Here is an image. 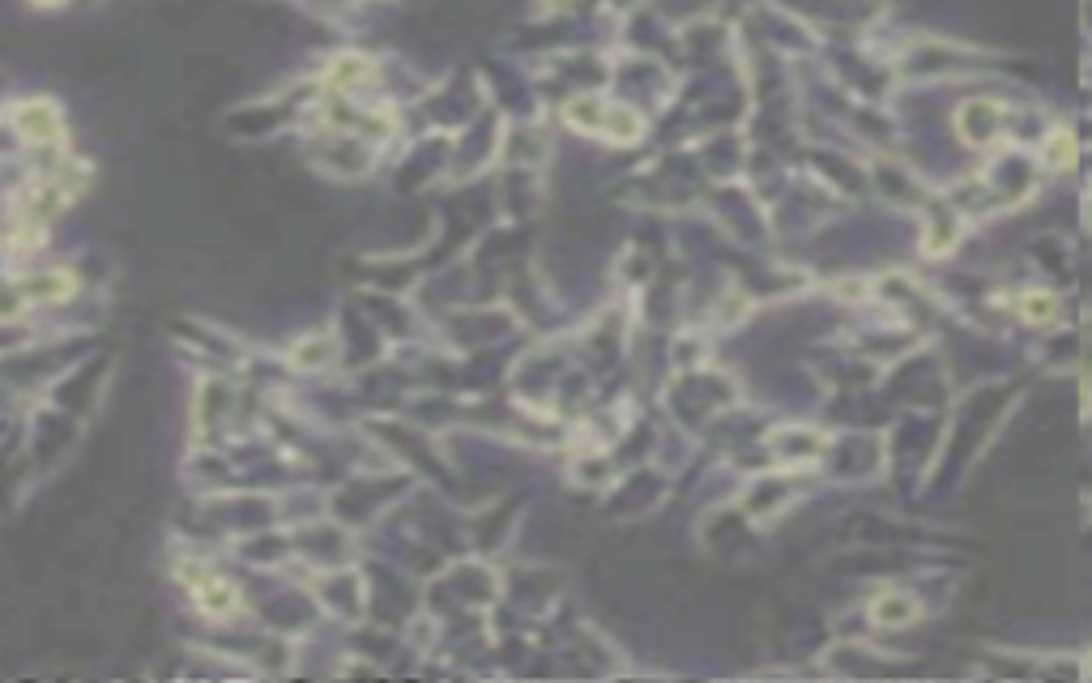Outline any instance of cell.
<instances>
[{
	"instance_id": "obj_1",
	"label": "cell",
	"mask_w": 1092,
	"mask_h": 683,
	"mask_svg": "<svg viewBox=\"0 0 1092 683\" xmlns=\"http://www.w3.org/2000/svg\"><path fill=\"white\" fill-rule=\"evenodd\" d=\"M192 602H197L210 619H235L239 611H244V598H239L235 581L218 577V573H205V577L192 581Z\"/></svg>"
},
{
	"instance_id": "obj_2",
	"label": "cell",
	"mask_w": 1092,
	"mask_h": 683,
	"mask_svg": "<svg viewBox=\"0 0 1092 683\" xmlns=\"http://www.w3.org/2000/svg\"><path fill=\"white\" fill-rule=\"evenodd\" d=\"M13 120H18V129L26 133V141H35V146H43V141H60V120L47 103H26Z\"/></svg>"
},
{
	"instance_id": "obj_3",
	"label": "cell",
	"mask_w": 1092,
	"mask_h": 683,
	"mask_svg": "<svg viewBox=\"0 0 1092 683\" xmlns=\"http://www.w3.org/2000/svg\"><path fill=\"white\" fill-rule=\"evenodd\" d=\"M960 129H965V137L973 141V146H982V141H990L994 133H999V107L994 103H969L965 111H960Z\"/></svg>"
},
{
	"instance_id": "obj_4",
	"label": "cell",
	"mask_w": 1092,
	"mask_h": 683,
	"mask_svg": "<svg viewBox=\"0 0 1092 683\" xmlns=\"http://www.w3.org/2000/svg\"><path fill=\"white\" fill-rule=\"evenodd\" d=\"M367 77H372V60H363V56H337L325 82L329 86H363Z\"/></svg>"
},
{
	"instance_id": "obj_5",
	"label": "cell",
	"mask_w": 1092,
	"mask_h": 683,
	"mask_svg": "<svg viewBox=\"0 0 1092 683\" xmlns=\"http://www.w3.org/2000/svg\"><path fill=\"white\" fill-rule=\"evenodd\" d=\"M1020 316L1029 325H1054L1058 321V299L1046 295V291H1029L1020 299Z\"/></svg>"
},
{
	"instance_id": "obj_6",
	"label": "cell",
	"mask_w": 1092,
	"mask_h": 683,
	"mask_svg": "<svg viewBox=\"0 0 1092 683\" xmlns=\"http://www.w3.org/2000/svg\"><path fill=\"white\" fill-rule=\"evenodd\" d=\"M1046 158H1050V167H1058V171H1071V167H1075V137H1071L1067 124L1050 133V141H1046Z\"/></svg>"
},
{
	"instance_id": "obj_7",
	"label": "cell",
	"mask_w": 1092,
	"mask_h": 683,
	"mask_svg": "<svg viewBox=\"0 0 1092 683\" xmlns=\"http://www.w3.org/2000/svg\"><path fill=\"white\" fill-rule=\"evenodd\" d=\"M602 129L615 137V141H636L640 137V116L628 107H606V124Z\"/></svg>"
},
{
	"instance_id": "obj_8",
	"label": "cell",
	"mask_w": 1092,
	"mask_h": 683,
	"mask_svg": "<svg viewBox=\"0 0 1092 683\" xmlns=\"http://www.w3.org/2000/svg\"><path fill=\"white\" fill-rule=\"evenodd\" d=\"M871 611H875V619H879V624H909V619L918 615V607H913L909 598H901V594H888V598H879Z\"/></svg>"
},
{
	"instance_id": "obj_9",
	"label": "cell",
	"mask_w": 1092,
	"mask_h": 683,
	"mask_svg": "<svg viewBox=\"0 0 1092 683\" xmlns=\"http://www.w3.org/2000/svg\"><path fill=\"white\" fill-rule=\"evenodd\" d=\"M1084 218H1088V227H1092V197H1088V210H1084Z\"/></svg>"
},
{
	"instance_id": "obj_10",
	"label": "cell",
	"mask_w": 1092,
	"mask_h": 683,
	"mask_svg": "<svg viewBox=\"0 0 1092 683\" xmlns=\"http://www.w3.org/2000/svg\"><path fill=\"white\" fill-rule=\"evenodd\" d=\"M39 5H60V0H39Z\"/></svg>"
}]
</instances>
